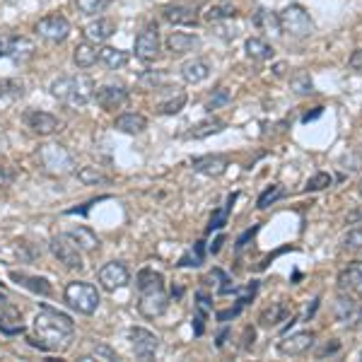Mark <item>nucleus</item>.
<instances>
[{
    "mask_svg": "<svg viewBox=\"0 0 362 362\" xmlns=\"http://www.w3.org/2000/svg\"><path fill=\"white\" fill-rule=\"evenodd\" d=\"M32 329H34V338H29L32 346L49 350V353H63L66 348H70L75 336L73 319L51 307L39 309L37 317H34Z\"/></svg>",
    "mask_w": 362,
    "mask_h": 362,
    "instance_id": "nucleus-1",
    "label": "nucleus"
},
{
    "mask_svg": "<svg viewBox=\"0 0 362 362\" xmlns=\"http://www.w3.org/2000/svg\"><path fill=\"white\" fill-rule=\"evenodd\" d=\"M138 285V312L145 319H157L167 312L169 295L165 288V278L155 268H143L136 278Z\"/></svg>",
    "mask_w": 362,
    "mask_h": 362,
    "instance_id": "nucleus-2",
    "label": "nucleus"
},
{
    "mask_svg": "<svg viewBox=\"0 0 362 362\" xmlns=\"http://www.w3.org/2000/svg\"><path fill=\"white\" fill-rule=\"evenodd\" d=\"M51 95H54L63 107L83 109L95 99V83L87 75H63L51 83Z\"/></svg>",
    "mask_w": 362,
    "mask_h": 362,
    "instance_id": "nucleus-3",
    "label": "nucleus"
},
{
    "mask_svg": "<svg viewBox=\"0 0 362 362\" xmlns=\"http://www.w3.org/2000/svg\"><path fill=\"white\" fill-rule=\"evenodd\" d=\"M37 162L51 177H66L75 172V157L61 143H46L37 150Z\"/></svg>",
    "mask_w": 362,
    "mask_h": 362,
    "instance_id": "nucleus-4",
    "label": "nucleus"
},
{
    "mask_svg": "<svg viewBox=\"0 0 362 362\" xmlns=\"http://www.w3.org/2000/svg\"><path fill=\"white\" fill-rule=\"evenodd\" d=\"M63 300H66L78 314L90 317V314H95L99 309L102 297H99L97 288L92 283H85V280H73V283H68L66 290H63Z\"/></svg>",
    "mask_w": 362,
    "mask_h": 362,
    "instance_id": "nucleus-5",
    "label": "nucleus"
},
{
    "mask_svg": "<svg viewBox=\"0 0 362 362\" xmlns=\"http://www.w3.org/2000/svg\"><path fill=\"white\" fill-rule=\"evenodd\" d=\"M278 17H280V29L295 39H307L317 32V25H314L312 15H309L307 10L297 3L288 5V8H285Z\"/></svg>",
    "mask_w": 362,
    "mask_h": 362,
    "instance_id": "nucleus-6",
    "label": "nucleus"
},
{
    "mask_svg": "<svg viewBox=\"0 0 362 362\" xmlns=\"http://www.w3.org/2000/svg\"><path fill=\"white\" fill-rule=\"evenodd\" d=\"M37 56V44L22 34H0V58H10L15 63H27Z\"/></svg>",
    "mask_w": 362,
    "mask_h": 362,
    "instance_id": "nucleus-7",
    "label": "nucleus"
},
{
    "mask_svg": "<svg viewBox=\"0 0 362 362\" xmlns=\"http://www.w3.org/2000/svg\"><path fill=\"white\" fill-rule=\"evenodd\" d=\"M49 249H51V254L56 256L58 264H63L66 268H70V271H83L85 268L78 244H75L68 235H56L54 239H51Z\"/></svg>",
    "mask_w": 362,
    "mask_h": 362,
    "instance_id": "nucleus-8",
    "label": "nucleus"
},
{
    "mask_svg": "<svg viewBox=\"0 0 362 362\" xmlns=\"http://www.w3.org/2000/svg\"><path fill=\"white\" fill-rule=\"evenodd\" d=\"M34 32H37L44 42L61 44V42H66V39L70 37V22L63 15H58V13L46 15V17H42V20L37 22V25H34Z\"/></svg>",
    "mask_w": 362,
    "mask_h": 362,
    "instance_id": "nucleus-9",
    "label": "nucleus"
},
{
    "mask_svg": "<svg viewBox=\"0 0 362 362\" xmlns=\"http://www.w3.org/2000/svg\"><path fill=\"white\" fill-rule=\"evenodd\" d=\"M128 341H131V348L138 360H153L157 355V348H160V338L153 331L143 329V326H133L128 331Z\"/></svg>",
    "mask_w": 362,
    "mask_h": 362,
    "instance_id": "nucleus-10",
    "label": "nucleus"
},
{
    "mask_svg": "<svg viewBox=\"0 0 362 362\" xmlns=\"http://www.w3.org/2000/svg\"><path fill=\"white\" fill-rule=\"evenodd\" d=\"M22 121H25V126L32 133H37V136H54V133H58L63 128V121L58 119V116L49 112H39V109H27V112L22 114Z\"/></svg>",
    "mask_w": 362,
    "mask_h": 362,
    "instance_id": "nucleus-11",
    "label": "nucleus"
},
{
    "mask_svg": "<svg viewBox=\"0 0 362 362\" xmlns=\"http://www.w3.org/2000/svg\"><path fill=\"white\" fill-rule=\"evenodd\" d=\"M317 334L314 331H295L290 336H283L278 341V353L285 358H297V355H305L307 350H312Z\"/></svg>",
    "mask_w": 362,
    "mask_h": 362,
    "instance_id": "nucleus-12",
    "label": "nucleus"
},
{
    "mask_svg": "<svg viewBox=\"0 0 362 362\" xmlns=\"http://www.w3.org/2000/svg\"><path fill=\"white\" fill-rule=\"evenodd\" d=\"M97 280L104 290L114 293V290L126 288L128 280H131V273H128L126 264H121V261H109V264H104L102 268H99Z\"/></svg>",
    "mask_w": 362,
    "mask_h": 362,
    "instance_id": "nucleus-13",
    "label": "nucleus"
},
{
    "mask_svg": "<svg viewBox=\"0 0 362 362\" xmlns=\"http://www.w3.org/2000/svg\"><path fill=\"white\" fill-rule=\"evenodd\" d=\"M334 317L343 326H362V300H355L353 295H341L334 305Z\"/></svg>",
    "mask_w": 362,
    "mask_h": 362,
    "instance_id": "nucleus-14",
    "label": "nucleus"
},
{
    "mask_svg": "<svg viewBox=\"0 0 362 362\" xmlns=\"http://www.w3.org/2000/svg\"><path fill=\"white\" fill-rule=\"evenodd\" d=\"M136 56L143 63H150L160 56V32H157V25L145 27L136 37Z\"/></svg>",
    "mask_w": 362,
    "mask_h": 362,
    "instance_id": "nucleus-15",
    "label": "nucleus"
},
{
    "mask_svg": "<svg viewBox=\"0 0 362 362\" xmlns=\"http://www.w3.org/2000/svg\"><path fill=\"white\" fill-rule=\"evenodd\" d=\"M128 99H131V95H128V90L121 85H104V87H99V90H95V102L104 112H116V109L126 107Z\"/></svg>",
    "mask_w": 362,
    "mask_h": 362,
    "instance_id": "nucleus-16",
    "label": "nucleus"
},
{
    "mask_svg": "<svg viewBox=\"0 0 362 362\" xmlns=\"http://www.w3.org/2000/svg\"><path fill=\"white\" fill-rule=\"evenodd\" d=\"M338 290L343 295H353L362 300V261H353L338 273Z\"/></svg>",
    "mask_w": 362,
    "mask_h": 362,
    "instance_id": "nucleus-17",
    "label": "nucleus"
},
{
    "mask_svg": "<svg viewBox=\"0 0 362 362\" xmlns=\"http://www.w3.org/2000/svg\"><path fill=\"white\" fill-rule=\"evenodd\" d=\"M116 20H112V17H97L95 22H90V25L85 27V39L90 44H104L107 39H112L116 34Z\"/></svg>",
    "mask_w": 362,
    "mask_h": 362,
    "instance_id": "nucleus-18",
    "label": "nucleus"
},
{
    "mask_svg": "<svg viewBox=\"0 0 362 362\" xmlns=\"http://www.w3.org/2000/svg\"><path fill=\"white\" fill-rule=\"evenodd\" d=\"M162 17L165 22L174 27H196L198 25V13L189 5H167L162 8Z\"/></svg>",
    "mask_w": 362,
    "mask_h": 362,
    "instance_id": "nucleus-19",
    "label": "nucleus"
},
{
    "mask_svg": "<svg viewBox=\"0 0 362 362\" xmlns=\"http://www.w3.org/2000/svg\"><path fill=\"white\" fill-rule=\"evenodd\" d=\"M227 165H230V160L225 155H203L191 160L194 172L206 174V177H220V174L227 172Z\"/></svg>",
    "mask_w": 362,
    "mask_h": 362,
    "instance_id": "nucleus-20",
    "label": "nucleus"
},
{
    "mask_svg": "<svg viewBox=\"0 0 362 362\" xmlns=\"http://www.w3.org/2000/svg\"><path fill=\"white\" fill-rule=\"evenodd\" d=\"M201 49V37L196 34H189V32H172L167 37V51L172 56H184V54H191V51Z\"/></svg>",
    "mask_w": 362,
    "mask_h": 362,
    "instance_id": "nucleus-21",
    "label": "nucleus"
},
{
    "mask_svg": "<svg viewBox=\"0 0 362 362\" xmlns=\"http://www.w3.org/2000/svg\"><path fill=\"white\" fill-rule=\"evenodd\" d=\"M293 319V307L288 302H273L271 307H266L259 317V326L261 329H276L283 321Z\"/></svg>",
    "mask_w": 362,
    "mask_h": 362,
    "instance_id": "nucleus-22",
    "label": "nucleus"
},
{
    "mask_svg": "<svg viewBox=\"0 0 362 362\" xmlns=\"http://www.w3.org/2000/svg\"><path fill=\"white\" fill-rule=\"evenodd\" d=\"M0 331H3L5 336L25 334V324H22L20 309L8 305V302H0Z\"/></svg>",
    "mask_w": 362,
    "mask_h": 362,
    "instance_id": "nucleus-23",
    "label": "nucleus"
},
{
    "mask_svg": "<svg viewBox=\"0 0 362 362\" xmlns=\"http://www.w3.org/2000/svg\"><path fill=\"white\" fill-rule=\"evenodd\" d=\"M201 17L210 25H218V22H227V20H235L237 17V8L227 0H213L203 8Z\"/></svg>",
    "mask_w": 362,
    "mask_h": 362,
    "instance_id": "nucleus-24",
    "label": "nucleus"
},
{
    "mask_svg": "<svg viewBox=\"0 0 362 362\" xmlns=\"http://www.w3.org/2000/svg\"><path fill=\"white\" fill-rule=\"evenodd\" d=\"M208 75H210V63L206 58H191V61H186L181 66V78L189 85L203 83V80H208Z\"/></svg>",
    "mask_w": 362,
    "mask_h": 362,
    "instance_id": "nucleus-25",
    "label": "nucleus"
},
{
    "mask_svg": "<svg viewBox=\"0 0 362 362\" xmlns=\"http://www.w3.org/2000/svg\"><path fill=\"white\" fill-rule=\"evenodd\" d=\"M10 278H13L17 285L27 288L29 293H34V295H42V297H51V295H54V288H51V283L46 278L27 276V273H17V271L10 273Z\"/></svg>",
    "mask_w": 362,
    "mask_h": 362,
    "instance_id": "nucleus-26",
    "label": "nucleus"
},
{
    "mask_svg": "<svg viewBox=\"0 0 362 362\" xmlns=\"http://www.w3.org/2000/svg\"><path fill=\"white\" fill-rule=\"evenodd\" d=\"M114 128L121 133H128V136H140L148 128V119L143 114H121L114 121Z\"/></svg>",
    "mask_w": 362,
    "mask_h": 362,
    "instance_id": "nucleus-27",
    "label": "nucleus"
},
{
    "mask_svg": "<svg viewBox=\"0 0 362 362\" xmlns=\"http://www.w3.org/2000/svg\"><path fill=\"white\" fill-rule=\"evenodd\" d=\"M128 61H131V56L124 49H114V46H102L99 49V63L107 70H121Z\"/></svg>",
    "mask_w": 362,
    "mask_h": 362,
    "instance_id": "nucleus-28",
    "label": "nucleus"
},
{
    "mask_svg": "<svg viewBox=\"0 0 362 362\" xmlns=\"http://www.w3.org/2000/svg\"><path fill=\"white\" fill-rule=\"evenodd\" d=\"M244 51H247V56L251 58V61L256 63H264V61H271L273 56H276V51H273V46L264 42V39L259 37H251L244 42Z\"/></svg>",
    "mask_w": 362,
    "mask_h": 362,
    "instance_id": "nucleus-29",
    "label": "nucleus"
},
{
    "mask_svg": "<svg viewBox=\"0 0 362 362\" xmlns=\"http://www.w3.org/2000/svg\"><path fill=\"white\" fill-rule=\"evenodd\" d=\"M225 121L223 119H218V116H210V119H203V121H198V124L191 128L189 133H186V138H194V140H203V138H208V136H215V133H220V131H225Z\"/></svg>",
    "mask_w": 362,
    "mask_h": 362,
    "instance_id": "nucleus-30",
    "label": "nucleus"
},
{
    "mask_svg": "<svg viewBox=\"0 0 362 362\" xmlns=\"http://www.w3.org/2000/svg\"><path fill=\"white\" fill-rule=\"evenodd\" d=\"M97 61H99V49H97V44L83 42V44L75 46V51H73V63H75V66H78L80 70L92 68Z\"/></svg>",
    "mask_w": 362,
    "mask_h": 362,
    "instance_id": "nucleus-31",
    "label": "nucleus"
},
{
    "mask_svg": "<svg viewBox=\"0 0 362 362\" xmlns=\"http://www.w3.org/2000/svg\"><path fill=\"white\" fill-rule=\"evenodd\" d=\"M66 235L73 239L75 244H78L80 251H97L99 249V237L90 230V227L78 225V227H73L70 232H66Z\"/></svg>",
    "mask_w": 362,
    "mask_h": 362,
    "instance_id": "nucleus-32",
    "label": "nucleus"
},
{
    "mask_svg": "<svg viewBox=\"0 0 362 362\" xmlns=\"http://www.w3.org/2000/svg\"><path fill=\"white\" fill-rule=\"evenodd\" d=\"M251 22H254V27L264 34H283V29H280V17L276 13H271V10H266V8L256 10V15Z\"/></svg>",
    "mask_w": 362,
    "mask_h": 362,
    "instance_id": "nucleus-33",
    "label": "nucleus"
},
{
    "mask_svg": "<svg viewBox=\"0 0 362 362\" xmlns=\"http://www.w3.org/2000/svg\"><path fill=\"white\" fill-rule=\"evenodd\" d=\"M213 312V302L206 293H198L196 295V317H194V334L201 336L206 331V321Z\"/></svg>",
    "mask_w": 362,
    "mask_h": 362,
    "instance_id": "nucleus-34",
    "label": "nucleus"
},
{
    "mask_svg": "<svg viewBox=\"0 0 362 362\" xmlns=\"http://www.w3.org/2000/svg\"><path fill=\"white\" fill-rule=\"evenodd\" d=\"M235 201H237V194H232V196H227V201H225L223 208L213 210V215H210V220H208V230H206L208 235H210V232H215V230H223V227L227 225L232 208H235Z\"/></svg>",
    "mask_w": 362,
    "mask_h": 362,
    "instance_id": "nucleus-35",
    "label": "nucleus"
},
{
    "mask_svg": "<svg viewBox=\"0 0 362 362\" xmlns=\"http://www.w3.org/2000/svg\"><path fill=\"white\" fill-rule=\"evenodd\" d=\"M186 102H189L186 92H181L179 87H177V92H172L169 99H165V102L157 104V112H160L162 116H174V114H179L181 109L186 107Z\"/></svg>",
    "mask_w": 362,
    "mask_h": 362,
    "instance_id": "nucleus-36",
    "label": "nucleus"
},
{
    "mask_svg": "<svg viewBox=\"0 0 362 362\" xmlns=\"http://www.w3.org/2000/svg\"><path fill=\"white\" fill-rule=\"evenodd\" d=\"M203 259H206V247H203V242H196L194 247L181 256L177 266L179 268H198V266H203Z\"/></svg>",
    "mask_w": 362,
    "mask_h": 362,
    "instance_id": "nucleus-37",
    "label": "nucleus"
},
{
    "mask_svg": "<svg viewBox=\"0 0 362 362\" xmlns=\"http://www.w3.org/2000/svg\"><path fill=\"white\" fill-rule=\"evenodd\" d=\"M288 196V191H285V186H280V184H271L268 189L264 191V194L259 196V201H256V208L259 210H266V208H271L273 203H278L280 198H285Z\"/></svg>",
    "mask_w": 362,
    "mask_h": 362,
    "instance_id": "nucleus-38",
    "label": "nucleus"
},
{
    "mask_svg": "<svg viewBox=\"0 0 362 362\" xmlns=\"http://www.w3.org/2000/svg\"><path fill=\"white\" fill-rule=\"evenodd\" d=\"M112 5V0H75V8L85 17H97Z\"/></svg>",
    "mask_w": 362,
    "mask_h": 362,
    "instance_id": "nucleus-39",
    "label": "nucleus"
},
{
    "mask_svg": "<svg viewBox=\"0 0 362 362\" xmlns=\"http://www.w3.org/2000/svg\"><path fill=\"white\" fill-rule=\"evenodd\" d=\"M75 177H78L80 181H83L85 186H97V184H109V179L104 172H99L97 167H83V169H78L75 172Z\"/></svg>",
    "mask_w": 362,
    "mask_h": 362,
    "instance_id": "nucleus-40",
    "label": "nucleus"
},
{
    "mask_svg": "<svg viewBox=\"0 0 362 362\" xmlns=\"http://www.w3.org/2000/svg\"><path fill=\"white\" fill-rule=\"evenodd\" d=\"M290 87H293V92L297 97L314 95V83H312V78H309V73H295L293 78H290Z\"/></svg>",
    "mask_w": 362,
    "mask_h": 362,
    "instance_id": "nucleus-41",
    "label": "nucleus"
},
{
    "mask_svg": "<svg viewBox=\"0 0 362 362\" xmlns=\"http://www.w3.org/2000/svg\"><path fill=\"white\" fill-rule=\"evenodd\" d=\"M25 83L20 80H13V78H5L0 80V99H20L25 97Z\"/></svg>",
    "mask_w": 362,
    "mask_h": 362,
    "instance_id": "nucleus-42",
    "label": "nucleus"
},
{
    "mask_svg": "<svg viewBox=\"0 0 362 362\" xmlns=\"http://www.w3.org/2000/svg\"><path fill=\"white\" fill-rule=\"evenodd\" d=\"M83 362H92V360H119V355H116V350L114 348H109L107 343H95V346H92V350L87 355H83V358H80Z\"/></svg>",
    "mask_w": 362,
    "mask_h": 362,
    "instance_id": "nucleus-43",
    "label": "nucleus"
},
{
    "mask_svg": "<svg viewBox=\"0 0 362 362\" xmlns=\"http://www.w3.org/2000/svg\"><path fill=\"white\" fill-rule=\"evenodd\" d=\"M140 85H148L150 90H162L167 83V75L162 73V70H145V73H140L138 78Z\"/></svg>",
    "mask_w": 362,
    "mask_h": 362,
    "instance_id": "nucleus-44",
    "label": "nucleus"
},
{
    "mask_svg": "<svg viewBox=\"0 0 362 362\" xmlns=\"http://www.w3.org/2000/svg\"><path fill=\"white\" fill-rule=\"evenodd\" d=\"M230 99H232V92L227 90V87H218V90L210 95V99L206 102V112L213 114L215 109H220V107H227L230 104Z\"/></svg>",
    "mask_w": 362,
    "mask_h": 362,
    "instance_id": "nucleus-45",
    "label": "nucleus"
},
{
    "mask_svg": "<svg viewBox=\"0 0 362 362\" xmlns=\"http://www.w3.org/2000/svg\"><path fill=\"white\" fill-rule=\"evenodd\" d=\"M341 247L346 251H360L362 249V225L348 230V235L341 239Z\"/></svg>",
    "mask_w": 362,
    "mask_h": 362,
    "instance_id": "nucleus-46",
    "label": "nucleus"
},
{
    "mask_svg": "<svg viewBox=\"0 0 362 362\" xmlns=\"http://www.w3.org/2000/svg\"><path fill=\"white\" fill-rule=\"evenodd\" d=\"M331 184H334V177H331V174H326V172H317L312 179L307 181L305 189H307V191H324V189H329Z\"/></svg>",
    "mask_w": 362,
    "mask_h": 362,
    "instance_id": "nucleus-47",
    "label": "nucleus"
},
{
    "mask_svg": "<svg viewBox=\"0 0 362 362\" xmlns=\"http://www.w3.org/2000/svg\"><path fill=\"white\" fill-rule=\"evenodd\" d=\"M256 232H259V225H256V227H251V230L244 232V235L237 239V251H242L244 247H247V242H249V239H254Z\"/></svg>",
    "mask_w": 362,
    "mask_h": 362,
    "instance_id": "nucleus-48",
    "label": "nucleus"
},
{
    "mask_svg": "<svg viewBox=\"0 0 362 362\" xmlns=\"http://www.w3.org/2000/svg\"><path fill=\"white\" fill-rule=\"evenodd\" d=\"M348 66L353 70H362V49H355L348 58Z\"/></svg>",
    "mask_w": 362,
    "mask_h": 362,
    "instance_id": "nucleus-49",
    "label": "nucleus"
},
{
    "mask_svg": "<svg viewBox=\"0 0 362 362\" xmlns=\"http://www.w3.org/2000/svg\"><path fill=\"white\" fill-rule=\"evenodd\" d=\"M346 223H348V225H360V223H362V206H360V208H355L353 213H348Z\"/></svg>",
    "mask_w": 362,
    "mask_h": 362,
    "instance_id": "nucleus-50",
    "label": "nucleus"
},
{
    "mask_svg": "<svg viewBox=\"0 0 362 362\" xmlns=\"http://www.w3.org/2000/svg\"><path fill=\"white\" fill-rule=\"evenodd\" d=\"M338 350H341V343L334 341L331 346H326L324 350H319V358H326V355H334V353H338Z\"/></svg>",
    "mask_w": 362,
    "mask_h": 362,
    "instance_id": "nucleus-51",
    "label": "nucleus"
},
{
    "mask_svg": "<svg viewBox=\"0 0 362 362\" xmlns=\"http://www.w3.org/2000/svg\"><path fill=\"white\" fill-rule=\"evenodd\" d=\"M10 179H13V174H10V172H8V169H5V167H0V186H5V184H8Z\"/></svg>",
    "mask_w": 362,
    "mask_h": 362,
    "instance_id": "nucleus-52",
    "label": "nucleus"
},
{
    "mask_svg": "<svg viewBox=\"0 0 362 362\" xmlns=\"http://www.w3.org/2000/svg\"><path fill=\"white\" fill-rule=\"evenodd\" d=\"M223 242H225V237H218V239L213 242V247H210V251H213V254H218L220 247H223Z\"/></svg>",
    "mask_w": 362,
    "mask_h": 362,
    "instance_id": "nucleus-53",
    "label": "nucleus"
},
{
    "mask_svg": "<svg viewBox=\"0 0 362 362\" xmlns=\"http://www.w3.org/2000/svg\"><path fill=\"white\" fill-rule=\"evenodd\" d=\"M254 346V329H247V343H244V348H251Z\"/></svg>",
    "mask_w": 362,
    "mask_h": 362,
    "instance_id": "nucleus-54",
    "label": "nucleus"
},
{
    "mask_svg": "<svg viewBox=\"0 0 362 362\" xmlns=\"http://www.w3.org/2000/svg\"><path fill=\"white\" fill-rule=\"evenodd\" d=\"M227 334H230V331H227V329H223V331H220V334H218V348H223V346H225V338H227Z\"/></svg>",
    "mask_w": 362,
    "mask_h": 362,
    "instance_id": "nucleus-55",
    "label": "nucleus"
},
{
    "mask_svg": "<svg viewBox=\"0 0 362 362\" xmlns=\"http://www.w3.org/2000/svg\"><path fill=\"white\" fill-rule=\"evenodd\" d=\"M321 112H324V109H321V107H317V112H314V114H307V116H305V119H302V121H305V124H307V121H312V119H317V116H321Z\"/></svg>",
    "mask_w": 362,
    "mask_h": 362,
    "instance_id": "nucleus-56",
    "label": "nucleus"
},
{
    "mask_svg": "<svg viewBox=\"0 0 362 362\" xmlns=\"http://www.w3.org/2000/svg\"><path fill=\"white\" fill-rule=\"evenodd\" d=\"M285 73V63H278L276 66V75H283Z\"/></svg>",
    "mask_w": 362,
    "mask_h": 362,
    "instance_id": "nucleus-57",
    "label": "nucleus"
},
{
    "mask_svg": "<svg viewBox=\"0 0 362 362\" xmlns=\"http://www.w3.org/2000/svg\"><path fill=\"white\" fill-rule=\"evenodd\" d=\"M0 302H5V297H3V295H0Z\"/></svg>",
    "mask_w": 362,
    "mask_h": 362,
    "instance_id": "nucleus-58",
    "label": "nucleus"
},
{
    "mask_svg": "<svg viewBox=\"0 0 362 362\" xmlns=\"http://www.w3.org/2000/svg\"><path fill=\"white\" fill-rule=\"evenodd\" d=\"M360 360H362V350H360Z\"/></svg>",
    "mask_w": 362,
    "mask_h": 362,
    "instance_id": "nucleus-59",
    "label": "nucleus"
}]
</instances>
